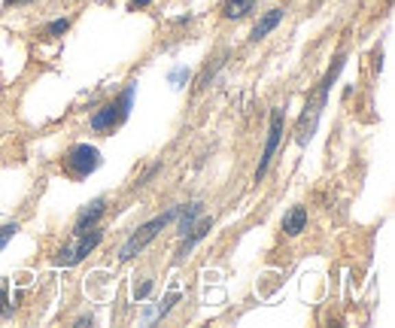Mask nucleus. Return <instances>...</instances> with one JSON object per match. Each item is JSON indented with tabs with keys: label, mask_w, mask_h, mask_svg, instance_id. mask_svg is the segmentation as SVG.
<instances>
[{
	"label": "nucleus",
	"mask_w": 395,
	"mask_h": 328,
	"mask_svg": "<svg viewBox=\"0 0 395 328\" xmlns=\"http://www.w3.org/2000/svg\"><path fill=\"white\" fill-rule=\"evenodd\" d=\"M173 216H176V210L165 213V216H158V219H152V222H146V225L140 228V231L134 234L131 240H128V243H125V247H122V253H119V258H122V262H128V258L140 255V253H143V249H146V247H149V243L155 240V237H158V231H161V228H165L167 222L173 219Z\"/></svg>",
	"instance_id": "f257e3e1"
},
{
	"label": "nucleus",
	"mask_w": 395,
	"mask_h": 328,
	"mask_svg": "<svg viewBox=\"0 0 395 328\" xmlns=\"http://www.w3.org/2000/svg\"><path fill=\"white\" fill-rule=\"evenodd\" d=\"M97 164H101V152H97L95 146H88V143L73 146L70 155H67V167L76 173V177H88Z\"/></svg>",
	"instance_id": "f03ea898"
},
{
	"label": "nucleus",
	"mask_w": 395,
	"mask_h": 328,
	"mask_svg": "<svg viewBox=\"0 0 395 328\" xmlns=\"http://www.w3.org/2000/svg\"><path fill=\"white\" fill-rule=\"evenodd\" d=\"M280 137H283V110H274V116H271V131H267V143H265V152H262V162H259L256 179L265 177L267 164H271L274 152H277V146H280Z\"/></svg>",
	"instance_id": "7ed1b4c3"
},
{
	"label": "nucleus",
	"mask_w": 395,
	"mask_h": 328,
	"mask_svg": "<svg viewBox=\"0 0 395 328\" xmlns=\"http://www.w3.org/2000/svg\"><path fill=\"white\" fill-rule=\"evenodd\" d=\"M97 243H101V231H82L80 234V243H76L73 249H61V255H58V262L61 264H76V262H82V258H86L91 249L97 247Z\"/></svg>",
	"instance_id": "20e7f679"
},
{
	"label": "nucleus",
	"mask_w": 395,
	"mask_h": 328,
	"mask_svg": "<svg viewBox=\"0 0 395 328\" xmlns=\"http://www.w3.org/2000/svg\"><path fill=\"white\" fill-rule=\"evenodd\" d=\"M304 225H307V210H304V207H292V210L283 216V231L289 237L301 234V231H304Z\"/></svg>",
	"instance_id": "39448f33"
},
{
	"label": "nucleus",
	"mask_w": 395,
	"mask_h": 328,
	"mask_svg": "<svg viewBox=\"0 0 395 328\" xmlns=\"http://www.w3.org/2000/svg\"><path fill=\"white\" fill-rule=\"evenodd\" d=\"M280 18H283V10H271L267 16L259 22L256 27H252V40H262V37H267V34L274 31V27L280 25Z\"/></svg>",
	"instance_id": "423d86ee"
},
{
	"label": "nucleus",
	"mask_w": 395,
	"mask_h": 328,
	"mask_svg": "<svg viewBox=\"0 0 395 328\" xmlns=\"http://www.w3.org/2000/svg\"><path fill=\"white\" fill-rule=\"evenodd\" d=\"M119 116H122V113H119V103H107V107H104L101 113L91 118V128H95V131H107Z\"/></svg>",
	"instance_id": "0eeeda50"
},
{
	"label": "nucleus",
	"mask_w": 395,
	"mask_h": 328,
	"mask_svg": "<svg viewBox=\"0 0 395 328\" xmlns=\"http://www.w3.org/2000/svg\"><path fill=\"white\" fill-rule=\"evenodd\" d=\"M101 213H104V198H97L95 204H91L88 210L80 216V222H76V231H73V234H82V231H86V225H91V222H95Z\"/></svg>",
	"instance_id": "6e6552de"
},
{
	"label": "nucleus",
	"mask_w": 395,
	"mask_h": 328,
	"mask_svg": "<svg viewBox=\"0 0 395 328\" xmlns=\"http://www.w3.org/2000/svg\"><path fill=\"white\" fill-rule=\"evenodd\" d=\"M256 6V0H231L228 6H225V16L228 18H241V16H246V12Z\"/></svg>",
	"instance_id": "1a4fd4ad"
},
{
	"label": "nucleus",
	"mask_w": 395,
	"mask_h": 328,
	"mask_svg": "<svg viewBox=\"0 0 395 328\" xmlns=\"http://www.w3.org/2000/svg\"><path fill=\"white\" fill-rule=\"evenodd\" d=\"M198 216H201V204H192V207H189V213H182V219H180V231L182 234L192 231V225H195Z\"/></svg>",
	"instance_id": "9d476101"
},
{
	"label": "nucleus",
	"mask_w": 395,
	"mask_h": 328,
	"mask_svg": "<svg viewBox=\"0 0 395 328\" xmlns=\"http://www.w3.org/2000/svg\"><path fill=\"white\" fill-rule=\"evenodd\" d=\"M210 225H213V222H210V219H204V222H201V225H198V228H192V234H189V240H186V247H182V249H192L195 243H198V240H201L204 234L210 231Z\"/></svg>",
	"instance_id": "9b49d317"
},
{
	"label": "nucleus",
	"mask_w": 395,
	"mask_h": 328,
	"mask_svg": "<svg viewBox=\"0 0 395 328\" xmlns=\"http://www.w3.org/2000/svg\"><path fill=\"white\" fill-rule=\"evenodd\" d=\"M16 231H19V225H16V222H10V225H3V228H0V249H3L6 243L12 240V234H16Z\"/></svg>",
	"instance_id": "f8f14e48"
},
{
	"label": "nucleus",
	"mask_w": 395,
	"mask_h": 328,
	"mask_svg": "<svg viewBox=\"0 0 395 328\" xmlns=\"http://www.w3.org/2000/svg\"><path fill=\"white\" fill-rule=\"evenodd\" d=\"M134 88H137V86H128V92H125V94H122V103H119V113H122V116H128V113H131V101H134Z\"/></svg>",
	"instance_id": "ddd939ff"
},
{
	"label": "nucleus",
	"mask_w": 395,
	"mask_h": 328,
	"mask_svg": "<svg viewBox=\"0 0 395 328\" xmlns=\"http://www.w3.org/2000/svg\"><path fill=\"white\" fill-rule=\"evenodd\" d=\"M67 27H70V22H67V18H61V22H52V25H49V34H64Z\"/></svg>",
	"instance_id": "4468645a"
},
{
	"label": "nucleus",
	"mask_w": 395,
	"mask_h": 328,
	"mask_svg": "<svg viewBox=\"0 0 395 328\" xmlns=\"http://www.w3.org/2000/svg\"><path fill=\"white\" fill-rule=\"evenodd\" d=\"M152 292V280H146L143 286H140V289H134V298H146Z\"/></svg>",
	"instance_id": "2eb2a0df"
},
{
	"label": "nucleus",
	"mask_w": 395,
	"mask_h": 328,
	"mask_svg": "<svg viewBox=\"0 0 395 328\" xmlns=\"http://www.w3.org/2000/svg\"><path fill=\"white\" fill-rule=\"evenodd\" d=\"M176 301V292H171V295H167V301L165 304H161V313H167V310H171V304Z\"/></svg>",
	"instance_id": "dca6fc26"
},
{
	"label": "nucleus",
	"mask_w": 395,
	"mask_h": 328,
	"mask_svg": "<svg viewBox=\"0 0 395 328\" xmlns=\"http://www.w3.org/2000/svg\"><path fill=\"white\" fill-rule=\"evenodd\" d=\"M134 6H146V3H152V0H131Z\"/></svg>",
	"instance_id": "f3484780"
},
{
	"label": "nucleus",
	"mask_w": 395,
	"mask_h": 328,
	"mask_svg": "<svg viewBox=\"0 0 395 328\" xmlns=\"http://www.w3.org/2000/svg\"><path fill=\"white\" fill-rule=\"evenodd\" d=\"M10 3H25V0H10Z\"/></svg>",
	"instance_id": "a211bd4d"
}]
</instances>
